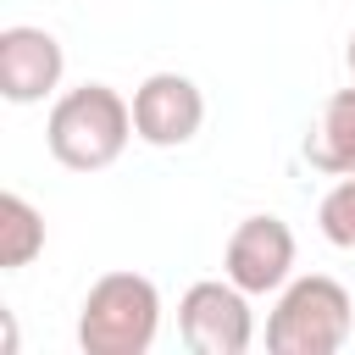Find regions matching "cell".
<instances>
[{"mask_svg": "<svg viewBox=\"0 0 355 355\" xmlns=\"http://www.w3.org/2000/svg\"><path fill=\"white\" fill-rule=\"evenodd\" d=\"M161 333V288L144 272H105L78 305L83 355H144Z\"/></svg>", "mask_w": 355, "mask_h": 355, "instance_id": "cell-3", "label": "cell"}, {"mask_svg": "<svg viewBox=\"0 0 355 355\" xmlns=\"http://www.w3.org/2000/svg\"><path fill=\"white\" fill-rule=\"evenodd\" d=\"M305 161L316 172H327V178L355 172V89H333L322 100V116L305 133Z\"/></svg>", "mask_w": 355, "mask_h": 355, "instance_id": "cell-8", "label": "cell"}, {"mask_svg": "<svg viewBox=\"0 0 355 355\" xmlns=\"http://www.w3.org/2000/svg\"><path fill=\"white\" fill-rule=\"evenodd\" d=\"M133 133V100H122L111 83H78L67 89L44 116V144L67 172H105Z\"/></svg>", "mask_w": 355, "mask_h": 355, "instance_id": "cell-1", "label": "cell"}, {"mask_svg": "<svg viewBox=\"0 0 355 355\" xmlns=\"http://www.w3.org/2000/svg\"><path fill=\"white\" fill-rule=\"evenodd\" d=\"M344 61H349V72H355V33H349V44H344Z\"/></svg>", "mask_w": 355, "mask_h": 355, "instance_id": "cell-12", "label": "cell"}, {"mask_svg": "<svg viewBox=\"0 0 355 355\" xmlns=\"http://www.w3.org/2000/svg\"><path fill=\"white\" fill-rule=\"evenodd\" d=\"M255 294H244L233 277H205L189 283V294L178 300V333L194 355H244L255 344Z\"/></svg>", "mask_w": 355, "mask_h": 355, "instance_id": "cell-4", "label": "cell"}, {"mask_svg": "<svg viewBox=\"0 0 355 355\" xmlns=\"http://www.w3.org/2000/svg\"><path fill=\"white\" fill-rule=\"evenodd\" d=\"M0 349L17 355V322H11V311H0Z\"/></svg>", "mask_w": 355, "mask_h": 355, "instance_id": "cell-11", "label": "cell"}, {"mask_svg": "<svg viewBox=\"0 0 355 355\" xmlns=\"http://www.w3.org/2000/svg\"><path fill=\"white\" fill-rule=\"evenodd\" d=\"M205 122V94L183 72H150L133 89V133L155 150H178L200 133Z\"/></svg>", "mask_w": 355, "mask_h": 355, "instance_id": "cell-7", "label": "cell"}, {"mask_svg": "<svg viewBox=\"0 0 355 355\" xmlns=\"http://www.w3.org/2000/svg\"><path fill=\"white\" fill-rule=\"evenodd\" d=\"M61 72H67V50L50 28H33V22L0 28V94L11 105L50 100L61 89Z\"/></svg>", "mask_w": 355, "mask_h": 355, "instance_id": "cell-6", "label": "cell"}, {"mask_svg": "<svg viewBox=\"0 0 355 355\" xmlns=\"http://www.w3.org/2000/svg\"><path fill=\"white\" fill-rule=\"evenodd\" d=\"M222 277H233L244 294H277L294 277V227L283 216H244L227 233Z\"/></svg>", "mask_w": 355, "mask_h": 355, "instance_id": "cell-5", "label": "cell"}, {"mask_svg": "<svg viewBox=\"0 0 355 355\" xmlns=\"http://www.w3.org/2000/svg\"><path fill=\"white\" fill-rule=\"evenodd\" d=\"M39 250H44V216L22 194H0V266L22 272Z\"/></svg>", "mask_w": 355, "mask_h": 355, "instance_id": "cell-9", "label": "cell"}, {"mask_svg": "<svg viewBox=\"0 0 355 355\" xmlns=\"http://www.w3.org/2000/svg\"><path fill=\"white\" fill-rule=\"evenodd\" d=\"M349 333H355V300L338 277H322V272L288 277L266 316L272 355H338Z\"/></svg>", "mask_w": 355, "mask_h": 355, "instance_id": "cell-2", "label": "cell"}, {"mask_svg": "<svg viewBox=\"0 0 355 355\" xmlns=\"http://www.w3.org/2000/svg\"><path fill=\"white\" fill-rule=\"evenodd\" d=\"M316 227H322V239H327V244L355 250V172H349V178H338V183L322 194V205H316Z\"/></svg>", "mask_w": 355, "mask_h": 355, "instance_id": "cell-10", "label": "cell"}]
</instances>
